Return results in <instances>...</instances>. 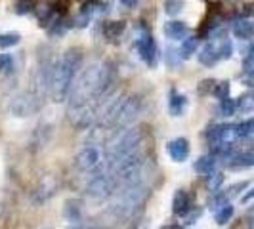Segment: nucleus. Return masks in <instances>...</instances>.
<instances>
[{"instance_id": "f257e3e1", "label": "nucleus", "mask_w": 254, "mask_h": 229, "mask_svg": "<svg viewBox=\"0 0 254 229\" xmlns=\"http://www.w3.org/2000/svg\"><path fill=\"white\" fill-rule=\"evenodd\" d=\"M113 67L109 63H94L86 67L71 88L69 105H96L113 84Z\"/></svg>"}, {"instance_id": "f03ea898", "label": "nucleus", "mask_w": 254, "mask_h": 229, "mask_svg": "<svg viewBox=\"0 0 254 229\" xmlns=\"http://www.w3.org/2000/svg\"><path fill=\"white\" fill-rule=\"evenodd\" d=\"M82 63V54L78 50H67L60 57V61L54 65L50 80V98L56 103L65 102L67 96L71 94L73 80H75L76 71Z\"/></svg>"}, {"instance_id": "7ed1b4c3", "label": "nucleus", "mask_w": 254, "mask_h": 229, "mask_svg": "<svg viewBox=\"0 0 254 229\" xmlns=\"http://www.w3.org/2000/svg\"><path fill=\"white\" fill-rule=\"evenodd\" d=\"M149 197V191L143 183H136L125 189H119V197L117 201L111 204V212H113L117 220H130L136 214V210H140L145 204Z\"/></svg>"}, {"instance_id": "20e7f679", "label": "nucleus", "mask_w": 254, "mask_h": 229, "mask_svg": "<svg viewBox=\"0 0 254 229\" xmlns=\"http://www.w3.org/2000/svg\"><path fill=\"white\" fill-rule=\"evenodd\" d=\"M107 163V155L98 143H90L75 157L76 170L86 172V174H102L103 166Z\"/></svg>"}, {"instance_id": "39448f33", "label": "nucleus", "mask_w": 254, "mask_h": 229, "mask_svg": "<svg viewBox=\"0 0 254 229\" xmlns=\"http://www.w3.org/2000/svg\"><path fill=\"white\" fill-rule=\"evenodd\" d=\"M115 191H117V185H115L113 178L109 174H103V172L96 174L86 185V195L96 199V201H103V199L111 197Z\"/></svg>"}, {"instance_id": "423d86ee", "label": "nucleus", "mask_w": 254, "mask_h": 229, "mask_svg": "<svg viewBox=\"0 0 254 229\" xmlns=\"http://www.w3.org/2000/svg\"><path fill=\"white\" fill-rule=\"evenodd\" d=\"M40 109V98L35 96L33 92H23L19 96H15L10 103V113L13 116H29L35 114Z\"/></svg>"}, {"instance_id": "0eeeda50", "label": "nucleus", "mask_w": 254, "mask_h": 229, "mask_svg": "<svg viewBox=\"0 0 254 229\" xmlns=\"http://www.w3.org/2000/svg\"><path fill=\"white\" fill-rule=\"evenodd\" d=\"M136 50L138 56L141 57V61L147 65V67H155L157 63V48H155V40L149 33H143L136 38Z\"/></svg>"}, {"instance_id": "6e6552de", "label": "nucleus", "mask_w": 254, "mask_h": 229, "mask_svg": "<svg viewBox=\"0 0 254 229\" xmlns=\"http://www.w3.org/2000/svg\"><path fill=\"white\" fill-rule=\"evenodd\" d=\"M166 151H168V157L174 163H184L190 157V141L186 138H176V140L168 141Z\"/></svg>"}, {"instance_id": "1a4fd4ad", "label": "nucleus", "mask_w": 254, "mask_h": 229, "mask_svg": "<svg viewBox=\"0 0 254 229\" xmlns=\"http://www.w3.org/2000/svg\"><path fill=\"white\" fill-rule=\"evenodd\" d=\"M163 33L170 40H182V38L188 37L190 27L186 25L184 21H166L165 27H163Z\"/></svg>"}, {"instance_id": "9d476101", "label": "nucleus", "mask_w": 254, "mask_h": 229, "mask_svg": "<svg viewBox=\"0 0 254 229\" xmlns=\"http://www.w3.org/2000/svg\"><path fill=\"white\" fill-rule=\"evenodd\" d=\"M220 59H222V57H220V48H218L216 42H208L203 50L199 52V61L203 65H206V67L216 65Z\"/></svg>"}, {"instance_id": "9b49d317", "label": "nucleus", "mask_w": 254, "mask_h": 229, "mask_svg": "<svg viewBox=\"0 0 254 229\" xmlns=\"http://www.w3.org/2000/svg\"><path fill=\"white\" fill-rule=\"evenodd\" d=\"M190 195L184 189H178L174 193V199H172V212L176 216H186L190 212Z\"/></svg>"}, {"instance_id": "f8f14e48", "label": "nucleus", "mask_w": 254, "mask_h": 229, "mask_svg": "<svg viewBox=\"0 0 254 229\" xmlns=\"http://www.w3.org/2000/svg\"><path fill=\"white\" fill-rule=\"evenodd\" d=\"M186 107H188L186 96L178 94L176 90H170V98H168V111H170V114L172 116H182Z\"/></svg>"}, {"instance_id": "ddd939ff", "label": "nucleus", "mask_w": 254, "mask_h": 229, "mask_svg": "<svg viewBox=\"0 0 254 229\" xmlns=\"http://www.w3.org/2000/svg\"><path fill=\"white\" fill-rule=\"evenodd\" d=\"M216 157L214 155H204L201 159H197V163L193 165L195 168V172L197 174H203V176H208V174H212L214 170H216Z\"/></svg>"}, {"instance_id": "4468645a", "label": "nucleus", "mask_w": 254, "mask_h": 229, "mask_svg": "<svg viewBox=\"0 0 254 229\" xmlns=\"http://www.w3.org/2000/svg\"><path fill=\"white\" fill-rule=\"evenodd\" d=\"M233 35L241 40H249L254 35V23H251L249 19H237L233 23Z\"/></svg>"}, {"instance_id": "2eb2a0df", "label": "nucleus", "mask_w": 254, "mask_h": 229, "mask_svg": "<svg viewBox=\"0 0 254 229\" xmlns=\"http://www.w3.org/2000/svg\"><path fill=\"white\" fill-rule=\"evenodd\" d=\"M64 212L69 222H80V218H82V204L78 203V201H67Z\"/></svg>"}, {"instance_id": "dca6fc26", "label": "nucleus", "mask_w": 254, "mask_h": 229, "mask_svg": "<svg viewBox=\"0 0 254 229\" xmlns=\"http://www.w3.org/2000/svg\"><path fill=\"white\" fill-rule=\"evenodd\" d=\"M38 17V23L42 27H48L52 25V19H54V8H52L50 4H44V6H37V10H35Z\"/></svg>"}, {"instance_id": "f3484780", "label": "nucleus", "mask_w": 254, "mask_h": 229, "mask_svg": "<svg viewBox=\"0 0 254 229\" xmlns=\"http://www.w3.org/2000/svg\"><path fill=\"white\" fill-rule=\"evenodd\" d=\"M254 134V118L243 120L239 124H235V138H249Z\"/></svg>"}, {"instance_id": "a211bd4d", "label": "nucleus", "mask_w": 254, "mask_h": 229, "mask_svg": "<svg viewBox=\"0 0 254 229\" xmlns=\"http://www.w3.org/2000/svg\"><path fill=\"white\" fill-rule=\"evenodd\" d=\"M197 42H199V38H186L182 42V48H180L182 59H188L193 54H197Z\"/></svg>"}, {"instance_id": "6ab92c4d", "label": "nucleus", "mask_w": 254, "mask_h": 229, "mask_svg": "<svg viewBox=\"0 0 254 229\" xmlns=\"http://www.w3.org/2000/svg\"><path fill=\"white\" fill-rule=\"evenodd\" d=\"M222 183H224V174L218 172V170H214L212 174L206 176V189L212 191V193L220 191V185H222Z\"/></svg>"}, {"instance_id": "aec40b11", "label": "nucleus", "mask_w": 254, "mask_h": 229, "mask_svg": "<svg viewBox=\"0 0 254 229\" xmlns=\"http://www.w3.org/2000/svg\"><path fill=\"white\" fill-rule=\"evenodd\" d=\"M233 216V206L231 204H226V206H222V208H218L216 210V224L218 226H226L229 220Z\"/></svg>"}, {"instance_id": "412c9836", "label": "nucleus", "mask_w": 254, "mask_h": 229, "mask_svg": "<svg viewBox=\"0 0 254 229\" xmlns=\"http://www.w3.org/2000/svg\"><path fill=\"white\" fill-rule=\"evenodd\" d=\"M21 35L19 33H2L0 35V48H12L15 44H19Z\"/></svg>"}, {"instance_id": "4be33fe9", "label": "nucleus", "mask_w": 254, "mask_h": 229, "mask_svg": "<svg viewBox=\"0 0 254 229\" xmlns=\"http://www.w3.org/2000/svg\"><path fill=\"white\" fill-rule=\"evenodd\" d=\"M123 31H125V21H109V23L105 25V37L117 38V37H121Z\"/></svg>"}, {"instance_id": "5701e85b", "label": "nucleus", "mask_w": 254, "mask_h": 229, "mask_svg": "<svg viewBox=\"0 0 254 229\" xmlns=\"http://www.w3.org/2000/svg\"><path fill=\"white\" fill-rule=\"evenodd\" d=\"M166 65L170 69H176L180 63H182V54H180L178 48H166Z\"/></svg>"}, {"instance_id": "b1692460", "label": "nucleus", "mask_w": 254, "mask_h": 229, "mask_svg": "<svg viewBox=\"0 0 254 229\" xmlns=\"http://www.w3.org/2000/svg\"><path fill=\"white\" fill-rule=\"evenodd\" d=\"M214 96H216L220 102H224V100H228L229 98V82L228 80H222V82H216V86H214V92H212Z\"/></svg>"}, {"instance_id": "393cba45", "label": "nucleus", "mask_w": 254, "mask_h": 229, "mask_svg": "<svg viewBox=\"0 0 254 229\" xmlns=\"http://www.w3.org/2000/svg\"><path fill=\"white\" fill-rule=\"evenodd\" d=\"M184 8V0H165L166 15H178Z\"/></svg>"}, {"instance_id": "a878e982", "label": "nucleus", "mask_w": 254, "mask_h": 229, "mask_svg": "<svg viewBox=\"0 0 254 229\" xmlns=\"http://www.w3.org/2000/svg\"><path fill=\"white\" fill-rule=\"evenodd\" d=\"M237 111V102L235 100H224V102H220V113L224 114V116H231V114Z\"/></svg>"}, {"instance_id": "bb28decb", "label": "nucleus", "mask_w": 254, "mask_h": 229, "mask_svg": "<svg viewBox=\"0 0 254 229\" xmlns=\"http://www.w3.org/2000/svg\"><path fill=\"white\" fill-rule=\"evenodd\" d=\"M37 10V4H35V0H19L17 4H15V12L19 13V15H23V13H29V12H35Z\"/></svg>"}, {"instance_id": "cd10ccee", "label": "nucleus", "mask_w": 254, "mask_h": 229, "mask_svg": "<svg viewBox=\"0 0 254 229\" xmlns=\"http://www.w3.org/2000/svg\"><path fill=\"white\" fill-rule=\"evenodd\" d=\"M237 109H241L243 113L253 111L254 109V96H243L237 100Z\"/></svg>"}, {"instance_id": "c85d7f7f", "label": "nucleus", "mask_w": 254, "mask_h": 229, "mask_svg": "<svg viewBox=\"0 0 254 229\" xmlns=\"http://www.w3.org/2000/svg\"><path fill=\"white\" fill-rule=\"evenodd\" d=\"M13 69V59L10 54H0V73H10Z\"/></svg>"}, {"instance_id": "c756f323", "label": "nucleus", "mask_w": 254, "mask_h": 229, "mask_svg": "<svg viewBox=\"0 0 254 229\" xmlns=\"http://www.w3.org/2000/svg\"><path fill=\"white\" fill-rule=\"evenodd\" d=\"M218 48H220V57H222V59L231 57V54H233V46H231V42H229L228 38H224L222 42H218Z\"/></svg>"}, {"instance_id": "7c9ffc66", "label": "nucleus", "mask_w": 254, "mask_h": 229, "mask_svg": "<svg viewBox=\"0 0 254 229\" xmlns=\"http://www.w3.org/2000/svg\"><path fill=\"white\" fill-rule=\"evenodd\" d=\"M214 86H216V80H210V78H206V80H203L201 84H199V94L201 96H206V94H212L214 92Z\"/></svg>"}, {"instance_id": "2f4dec72", "label": "nucleus", "mask_w": 254, "mask_h": 229, "mask_svg": "<svg viewBox=\"0 0 254 229\" xmlns=\"http://www.w3.org/2000/svg\"><path fill=\"white\" fill-rule=\"evenodd\" d=\"M65 31H67V23H65L64 19H58L56 23H54V27L50 29V35L52 37H62V35H65Z\"/></svg>"}, {"instance_id": "473e14b6", "label": "nucleus", "mask_w": 254, "mask_h": 229, "mask_svg": "<svg viewBox=\"0 0 254 229\" xmlns=\"http://www.w3.org/2000/svg\"><path fill=\"white\" fill-rule=\"evenodd\" d=\"M245 226H247V229H254V204L245 214Z\"/></svg>"}, {"instance_id": "72a5a7b5", "label": "nucleus", "mask_w": 254, "mask_h": 229, "mask_svg": "<svg viewBox=\"0 0 254 229\" xmlns=\"http://www.w3.org/2000/svg\"><path fill=\"white\" fill-rule=\"evenodd\" d=\"M119 2H121L123 6H127V8H134V6H136L140 0H119Z\"/></svg>"}, {"instance_id": "f704fd0d", "label": "nucleus", "mask_w": 254, "mask_h": 229, "mask_svg": "<svg viewBox=\"0 0 254 229\" xmlns=\"http://www.w3.org/2000/svg\"><path fill=\"white\" fill-rule=\"evenodd\" d=\"M251 199H254V187H253V189H251V191H249V193H247L245 197H243V203H249Z\"/></svg>"}, {"instance_id": "c9c22d12", "label": "nucleus", "mask_w": 254, "mask_h": 229, "mask_svg": "<svg viewBox=\"0 0 254 229\" xmlns=\"http://www.w3.org/2000/svg\"><path fill=\"white\" fill-rule=\"evenodd\" d=\"M71 229H100V228H94V226H75Z\"/></svg>"}, {"instance_id": "e433bc0d", "label": "nucleus", "mask_w": 254, "mask_h": 229, "mask_svg": "<svg viewBox=\"0 0 254 229\" xmlns=\"http://www.w3.org/2000/svg\"><path fill=\"white\" fill-rule=\"evenodd\" d=\"M161 229H184L182 226H176V224H170V226H165V228H161Z\"/></svg>"}, {"instance_id": "4c0bfd02", "label": "nucleus", "mask_w": 254, "mask_h": 229, "mask_svg": "<svg viewBox=\"0 0 254 229\" xmlns=\"http://www.w3.org/2000/svg\"><path fill=\"white\" fill-rule=\"evenodd\" d=\"M249 157H251V166H254V149L249 153Z\"/></svg>"}, {"instance_id": "58836bf2", "label": "nucleus", "mask_w": 254, "mask_h": 229, "mask_svg": "<svg viewBox=\"0 0 254 229\" xmlns=\"http://www.w3.org/2000/svg\"><path fill=\"white\" fill-rule=\"evenodd\" d=\"M247 13H254V4L253 6H247V10H245Z\"/></svg>"}]
</instances>
